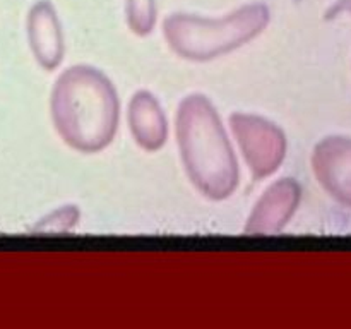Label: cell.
<instances>
[{
    "label": "cell",
    "instance_id": "obj_1",
    "mask_svg": "<svg viewBox=\"0 0 351 329\" xmlns=\"http://www.w3.org/2000/svg\"><path fill=\"white\" fill-rule=\"evenodd\" d=\"M50 117L60 139L82 154L113 143L120 123V98L112 79L88 64L65 69L50 95Z\"/></svg>",
    "mask_w": 351,
    "mask_h": 329
},
{
    "label": "cell",
    "instance_id": "obj_2",
    "mask_svg": "<svg viewBox=\"0 0 351 329\" xmlns=\"http://www.w3.org/2000/svg\"><path fill=\"white\" fill-rule=\"evenodd\" d=\"M175 134L191 184L211 201H225L235 194L240 182L239 160L221 117L208 96L192 93L182 98Z\"/></svg>",
    "mask_w": 351,
    "mask_h": 329
},
{
    "label": "cell",
    "instance_id": "obj_3",
    "mask_svg": "<svg viewBox=\"0 0 351 329\" xmlns=\"http://www.w3.org/2000/svg\"><path fill=\"white\" fill-rule=\"evenodd\" d=\"M269 21L271 10L263 2L247 3L218 19L175 12L165 17L163 36L184 60L211 62L256 40Z\"/></svg>",
    "mask_w": 351,
    "mask_h": 329
},
{
    "label": "cell",
    "instance_id": "obj_4",
    "mask_svg": "<svg viewBox=\"0 0 351 329\" xmlns=\"http://www.w3.org/2000/svg\"><path fill=\"white\" fill-rule=\"evenodd\" d=\"M228 122L252 177L263 180L276 173L287 160L285 130L266 117L245 112H233Z\"/></svg>",
    "mask_w": 351,
    "mask_h": 329
},
{
    "label": "cell",
    "instance_id": "obj_5",
    "mask_svg": "<svg viewBox=\"0 0 351 329\" xmlns=\"http://www.w3.org/2000/svg\"><path fill=\"white\" fill-rule=\"evenodd\" d=\"M302 185L295 178H280L257 199L243 232L247 235H278L298 211Z\"/></svg>",
    "mask_w": 351,
    "mask_h": 329
},
{
    "label": "cell",
    "instance_id": "obj_6",
    "mask_svg": "<svg viewBox=\"0 0 351 329\" xmlns=\"http://www.w3.org/2000/svg\"><path fill=\"white\" fill-rule=\"evenodd\" d=\"M312 170L336 202L351 208V137L328 136L319 141L312 153Z\"/></svg>",
    "mask_w": 351,
    "mask_h": 329
},
{
    "label": "cell",
    "instance_id": "obj_7",
    "mask_svg": "<svg viewBox=\"0 0 351 329\" xmlns=\"http://www.w3.org/2000/svg\"><path fill=\"white\" fill-rule=\"evenodd\" d=\"M27 41L31 53L45 71H55L65 55L62 23L50 0H40L27 14Z\"/></svg>",
    "mask_w": 351,
    "mask_h": 329
},
{
    "label": "cell",
    "instance_id": "obj_8",
    "mask_svg": "<svg viewBox=\"0 0 351 329\" xmlns=\"http://www.w3.org/2000/svg\"><path fill=\"white\" fill-rule=\"evenodd\" d=\"M127 123L137 146L156 153L168 141V120L160 99L151 91L134 93L127 108Z\"/></svg>",
    "mask_w": 351,
    "mask_h": 329
},
{
    "label": "cell",
    "instance_id": "obj_9",
    "mask_svg": "<svg viewBox=\"0 0 351 329\" xmlns=\"http://www.w3.org/2000/svg\"><path fill=\"white\" fill-rule=\"evenodd\" d=\"M127 26L137 36L153 33L158 21L156 0H125Z\"/></svg>",
    "mask_w": 351,
    "mask_h": 329
},
{
    "label": "cell",
    "instance_id": "obj_10",
    "mask_svg": "<svg viewBox=\"0 0 351 329\" xmlns=\"http://www.w3.org/2000/svg\"><path fill=\"white\" fill-rule=\"evenodd\" d=\"M81 219V211H79L77 206L67 204L60 206L55 211L48 212L45 218H41L40 221L34 225L33 232L38 233H67L74 228L75 225Z\"/></svg>",
    "mask_w": 351,
    "mask_h": 329
},
{
    "label": "cell",
    "instance_id": "obj_11",
    "mask_svg": "<svg viewBox=\"0 0 351 329\" xmlns=\"http://www.w3.org/2000/svg\"><path fill=\"white\" fill-rule=\"evenodd\" d=\"M351 14V0H336L326 12V19H335L339 14Z\"/></svg>",
    "mask_w": 351,
    "mask_h": 329
}]
</instances>
